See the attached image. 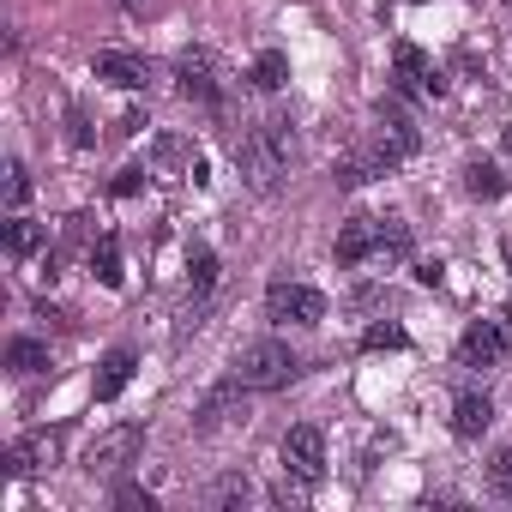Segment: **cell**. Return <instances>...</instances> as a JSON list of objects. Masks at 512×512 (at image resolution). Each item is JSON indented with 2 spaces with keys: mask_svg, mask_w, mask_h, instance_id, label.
Here are the masks:
<instances>
[{
  "mask_svg": "<svg viewBox=\"0 0 512 512\" xmlns=\"http://www.w3.org/2000/svg\"><path fill=\"white\" fill-rule=\"evenodd\" d=\"M296 163V133L284 115H266V121H253L235 133V169L247 175L253 193H278L284 169Z\"/></svg>",
  "mask_w": 512,
  "mask_h": 512,
  "instance_id": "obj_1",
  "label": "cell"
},
{
  "mask_svg": "<svg viewBox=\"0 0 512 512\" xmlns=\"http://www.w3.org/2000/svg\"><path fill=\"white\" fill-rule=\"evenodd\" d=\"M247 392H278V386H290L296 374H302V362H296V350L290 344H278V338H260V344H247V350H235V368H229Z\"/></svg>",
  "mask_w": 512,
  "mask_h": 512,
  "instance_id": "obj_2",
  "label": "cell"
},
{
  "mask_svg": "<svg viewBox=\"0 0 512 512\" xmlns=\"http://www.w3.org/2000/svg\"><path fill=\"white\" fill-rule=\"evenodd\" d=\"M416 145H422L416 115H410L398 97H380V103H374V151L398 169V163H410V157H416Z\"/></svg>",
  "mask_w": 512,
  "mask_h": 512,
  "instance_id": "obj_3",
  "label": "cell"
},
{
  "mask_svg": "<svg viewBox=\"0 0 512 512\" xmlns=\"http://www.w3.org/2000/svg\"><path fill=\"white\" fill-rule=\"evenodd\" d=\"M458 368H494L500 356H512V308H500L494 320H476V326H464V338H458Z\"/></svg>",
  "mask_w": 512,
  "mask_h": 512,
  "instance_id": "obj_4",
  "label": "cell"
},
{
  "mask_svg": "<svg viewBox=\"0 0 512 512\" xmlns=\"http://www.w3.org/2000/svg\"><path fill=\"white\" fill-rule=\"evenodd\" d=\"M266 320H272V326H320V320H326V296H320L314 284L278 278V284L266 290Z\"/></svg>",
  "mask_w": 512,
  "mask_h": 512,
  "instance_id": "obj_5",
  "label": "cell"
},
{
  "mask_svg": "<svg viewBox=\"0 0 512 512\" xmlns=\"http://www.w3.org/2000/svg\"><path fill=\"white\" fill-rule=\"evenodd\" d=\"M278 458H284V476H296L302 488H314V482H326V434H320L314 422H296V428L284 434V446H278Z\"/></svg>",
  "mask_w": 512,
  "mask_h": 512,
  "instance_id": "obj_6",
  "label": "cell"
},
{
  "mask_svg": "<svg viewBox=\"0 0 512 512\" xmlns=\"http://www.w3.org/2000/svg\"><path fill=\"white\" fill-rule=\"evenodd\" d=\"M175 79H181V97L217 109L223 91H217V61H211V49H181V55H175Z\"/></svg>",
  "mask_w": 512,
  "mask_h": 512,
  "instance_id": "obj_7",
  "label": "cell"
},
{
  "mask_svg": "<svg viewBox=\"0 0 512 512\" xmlns=\"http://www.w3.org/2000/svg\"><path fill=\"white\" fill-rule=\"evenodd\" d=\"M139 446H145V428H139V422H121V428H109L103 440H91L85 470H91V476H97V470H121V464H133Z\"/></svg>",
  "mask_w": 512,
  "mask_h": 512,
  "instance_id": "obj_8",
  "label": "cell"
},
{
  "mask_svg": "<svg viewBox=\"0 0 512 512\" xmlns=\"http://www.w3.org/2000/svg\"><path fill=\"white\" fill-rule=\"evenodd\" d=\"M392 85H398V97H422V91H440V73L416 43H398L392 49Z\"/></svg>",
  "mask_w": 512,
  "mask_h": 512,
  "instance_id": "obj_9",
  "label": "cell"
},
{
  "mask_svg": "<svg viewBox=\"0 0 512 512\" xmlns=\"http://www.w3.org/2000/svg\"><path fill=\"white\" fill-rule=\"evenodd\" d=\"M235 416H247V386L229 374L217 392H205V404L193 410V428H199V434H217V428H223V422H235Z\"/></svg>",
  "mask_w": 512,
  "mask_h": 512,
  "instance_id": "obj_10",
  "label": "cell"
},
{
  "mask_svg": "<svg viewBox=\"0 0 512 512\" xmlns=\"http://www.w3.org/2000/svg\"><path fill=\"white\" fill-rule=\"evenodd\" d=\"M338 260H344V266L380 260V217H350V223L338 229Z\"/></svg>",
  "mask_w": 512,
  "mask_h": 512,
  "instance_id": "obj_11",
  "label": "cell"
},
{
  "mask_svg": "<svg viewBox=\"0 0 512 512\" xmlns=\"http://www.w3.org/2000/svg\"><path fill=\"white\" fill-rule=\"evenodd\" d=\"M133 368H139V356H133L127 344H121V350H109V356L97 362V380H91V398H97V404H115V398H121V392L133 386Z\"/></svg>",
  "mask_w": 512,
  "mask_h": 512,
  "instance_id": "obj_12",
  "label": "cell"
},
{
  "mask_svg": "<svg viewBox=\"0 0 512 512\" xmlns=\"http://www.w3.org/2000/svg\"><path fill=\"white\" fill-rule=\"evenodd\" d=\"M91 73L109 79L115 91H145V79H151V67H145L139 55H127V49H103V55L91 61Z\"/></svg>",
  "mask_w": 512,
  "mask_h": 512,
  "instance_id": "obj_13",
  "label": "cell"
},
{
  "mask_svg": "<svg viewBox=\"0 0 512 512\" xmlns=\"http://www.w3.org/2000/svg\"><path fill=\"white\" fill-rule=\"evenodd\" d=\"M488 422H494V404H488V392H458V398H452V434H458V440H476V434H488Z\"/></svg>",
  "mask_w": 512,
  "mask_h": 512,
  "instance_id": "obj_14",
  "label": "cell"
},
{
  "mask_svg": "<svg viewBox=\"0 0 512 512\" xmlns=\"http://www.w3.org/2000/svg\"><path fill=\"white\" fill-rule=\"evenodd\" d=\"M464 193H470V199H500V193H506V169L488 163V157H470V163H464Z\"/></svg>",
  "mask_w": 512,
  "mask_h": 512,
  "instance_id": "obj_15",
  "label": "cell"
},
{
  "mask_svg": "<svg viewBox=\"0 0 512 512\" xmlns=\"http://www.w3.org/2000/svg\"><path fill=\"white\" fill-rule=\"evenodd\" d=\"M91 278L103 290H121V235H97V247H91Z\"/></svg>",
  "mask_w": 512,
  "mask_h": 512,
  "instance_id": "obj_16",
  "label": "cell"
},
{
  "mask_svg": "<svg viewBox=\"0 0 512 512\" xmlns=\"http://www.w3.org/2000/svg\"><path fill=\"white\" fill-rule=\"evenodd\" d=\"M247 79H253V91H278L290 79V55L284 49H260V55H253V67H247Z\"/></svg>",
  "mask_w": 512,
  "mask_h": 512,
  "instance_id": "obj_17",
  "label": "cell"
},
{
  "mask_svg": "<svg viewBox=\"0 0 512 512\" xmlns=\"http://www.w3.org/2000/svg\"><path fill=\"white\" fill-rule=\"evenodd\" d=\"M43 458H49V440H43V434H25V440L7 446V476H37Z\"/></svg>",
  "mask_w": 512,
  "mask_h": 512,
  "instance_id": "obj_18",
  "label": "cell"
},
{
  "mask_svg": "<svg viewBox=\"0 0 512 512\" xmlns=\"http://www.w3.org/2000/svg\"><path fill=\"white\" fill-rule=\"evenodd\" d=\"M187 290H193L199 302L217 290V253H211V247H187Z\"/></svg>",
  "mask_w": 512,
  "mask_h": 512,
  "instance_id": "obj_19",
  "label": "cell"
},
{
  "mask_svg": "<svg viewBox=\"0 0 512 512\" xmlns=\"http://www.w3.org/2000/svg\"><path fill=\"white\" fill-rule=\"evenodd\" d=\"M37 247H43V223H31V217L13 211V223H7V253H13V260H31Z\"/></svg>",
  "mask_w": 512,
  "mask_h": 512,
  "instance_id": "obj_20",
  "label": "cell"
},
{
  "mask_svg": "<svg viewBox=\"0 0 512 512\" xmlns=\"http://www.w3.org/2000/svg\"><path fill=\"white\" fill-rule=\"evenodd\" d=\"M7 368H19V374H43V368H49V344H37V338H13V344H7Z\"/></svg>",
  "mask_w": 512,
  "mask_h": 512,
  "instance_id": "obj_21",
  "label": "cell"
},
{
  "mask_svg": "<svg viewBox=\"0 0 512 512\" xmlns=\"http://www.w3.org/2000/svg\"><path fill=\"white\" fill-rule=\"evenodd\" d=\"M410 253V223L404 217H380V260H404Z\"/></svg>",
  "mask_w": 512,
  "mask_h": 512,
  "instance_id": "obj_22",
  "label": "cell"
},
{
  "mask_svg": "<svg viewBox=\"0 0 512 512\" xmlns=\"http://www.w3.org/2000/svg\"><path fill=\"white\" fill-rule=\"evenodd\" d=\"M404 344H410V332H404V326H392V320H380V326H368V332H362V350H368V356H374V350H404Z\"/></svg>",
  "mask_w": 512,
  "mask_h": 512,
  "instance_id": "obj_23",
  "label": "cell"
},
{
  "mask_svg": "<svg viewBox=\"0 0 512 512\" xmlns=\"http://www.w3.org/2000/svg\"><path fill=\"white\" fill-rule=\"evenodd\" d=\"M205 500H211V506H247V500H253V488H247V476H223Z\"/></svg>",
  "mask_w": 512,
  "mask_h": 512,
  "instance_id": "obj_24",
  "label": "cell"
},
{
  "mask_svg": "<svg viewBox=\"0 0 512 512\" xmlns=\"http://www.w3.org/2000/svg\"><path fill=\"white\" fill-rule=\"evenodd\" d=\"M115 506H121V512H157V494L139 488V482H121V488H115Z\"/></svg>",
  "mask_w": 512,
  "mask_h": 512,
  "instance_id": "obj_25",
  "label": "cell"
},
{
  "mask_svg": "<svg viewBox=\"0 0 512 512\" xmlns=\"http://www.w3.org/2000/svg\"><path fill=\"white\" fill-rule=\"evenodd\" d=\"M25 199H31V175H25V163H7V205L25 211Z\"/></svg>",
  "mask_w": 512,
  "mask_h": 512,
  "instance_id": "obj_26",
  "label": "cell"
},
{
  "mask_svg": "<svg viewBox=\"0 0 512 512\" xmlns=\"http://www.w3.org/2000/svg\"><path fill=\"white\" fill-rule=\"evenodd\" d=\"M139 187H145V169H139V163H127V169H121V175L109 181V193H115V199H133Z\"/></svg>",
  "mask_w": 512,
  "mask_h": 512,
  "instance_id": "obj_27",
  "label": "cell"
},
{
  "mask_svg": "<svg viewBox=\"0 0 512 512\" xmlns=\"http://www.w3.org/2000/svg\"><path fill=\"white\" fill-rule=\"evenodd\" d=\"M488 482H494V494H506V500H512V446H506V452L494 458V470H488Z\"/></svg>",
  "mask_w": 512,
  "mask_h": 512,
  "instance_id": "obj_28",
  "label": "cell"
},
{
  "mask_svg": "<svg viewBox=\"0 0 512 512\" xmlns=\"http://www.w3.org/2000/svg\"><path fill=\"white\" fill-rule=\"evenodd\" d=\"M67 127H73V145H91V121H85V109H67Z\"/></svg>",
  "mask_w": 512,
  "mask_h": 512,
  "instance_id": "obj_29",
  "label": "cell"
},
{
  "mask_svg": "<svg viewBox=\"0 0 512 512\" xmlns=\"http://www.w3.org/2000/svg\"><path fill=\"white\" fill-rule=\"evenodd\" d=\"M157 163H181V139H157Z\"/></svg>",
  "mask_w": 512,
  "mask_h": 512,
  "instance_id": "obj_30",
  "label": "cell"
},
{
  "mask_svg": "<svg viewBox=\"0 0 512 512\" xmlns=\"http://www.w3.org/2000/svg\"><path fill=\"white\" fill-rule=\"evenodd\" d=\"M416 284H440V260H422L416 266Z\"/></svg>",
  "mask_w": 512,
  "mask_h": 512,
  "instance_id": "obj_31",
  "label": "cell"
},
{
  "mask_svg": "<svg viewBox=\"0 0 512 512\" xmlns=\"http://www.w3.org/2000/svg\"><path fill=\"white\" fill-rule=\"evenodd\" d=\"M500 145H506V157H512V127H506V133H500Z\"/></svg>",
  "mask_w": 512,
  "mask_h": 512,
  "instance_id": "obj_32",
  "label": "cell"
},
{
  "mask_svg": "<svg viewBox=\"0 0 512 512\" xmlns=\"http://www.w3.org/2000/svg\"><path fill=\"white\" fill-rule=\"evenodd\" d=\"M506 272H512V241H506Z\"/></svg>",
  "mask_w": 512,
  "mask_h": 512,
  "instance_id": "obj_33",
  "label": "cell"
},
{
  "mask_svg": "<svg viewBox=\"0 0 512 512\" xmlns=\"http://www.w3.org/2000/svg\"><path fill=\"white\" fill-rule=\"evenodd\" d=\"M121 7H145V0H121Z\"/></svg>",
  "mask_w": 512,
  "mask_h": 512,
  "instance_id": "obj_34",
  "label": "cell"
},
{
  "mask_svg": "<svg viewBox=\"0 0 512 512\" xmlns=\"http://www.w3.org/2000/svg\"><path fill=\"white\" fill-rule=\"evenodd\" d=\"M506 7H512V0H506Z\"/></svg>",
  "mask_w": 512,
  "mask_h": 512,
  "instance_id": "obj_35",
  "label": "cell"
}]
</instances>
